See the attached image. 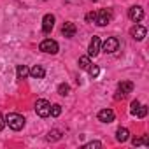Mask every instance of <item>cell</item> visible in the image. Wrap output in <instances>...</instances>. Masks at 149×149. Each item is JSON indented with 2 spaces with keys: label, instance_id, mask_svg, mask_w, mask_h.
<instances>
[{
  "label": "cell",
  "instance_id": "cell-12",
  "mask_svg": "<svg viewBox=\"0 0 149 149\" xmlns=\"http://www.w3.org/2000/svg\"><path fill=\"white\" fill-rule=\"evenodd\" d=\"M76 32H77V28H76V25H74V23H70V21L63 23V26H61V33H63L67 39L74 37V35H76Z\"/></svg>",
  "mask_w": 149,
  "mask_h": 149
},
{
  "label": "cell",
  "instance_id": "cell-25",
  "mask_svg": "<svg viewBox=\"0 0 149 149\" xmlns=\"http://www.w3.org/2000/svg\"><path fill=\"white\" fill-rule=\"evenodd\" d=\"M139 105H140V102H139V100H133V102H132V105H130V112L133 114V112L137 111V107H139Z\"/></svg>",
  "mask_w": 149,
  "mask_h": 149
},
{
  "label": "cell",
  "instance_id": "cell-13",
  "mask_svg": "<svg viewBox=\"0 0 149 149\" xmlns=\"http://www.w3.org/2000/svg\"><path fill=\"white\" fill-rule=\"evenodd\" d=\"M30 76H32L33 79H42V77L46 76V68H44L42 65H33V67L30 68Z\"/></svg>",
  "mask_w": 149,
  "mask_h": 149
},
{
  "label": "cell",
  "instance_id": "cell-18",
  "mask_svg": "<svg viewBox=\"0 0 149 149\" xmlns=\"http://www.w3.org/2000/svg\"><path fill=\"white\" fill-rule=\"evenodd\" d=\"M60 139H61V132H60V130H51V132L47 133V140H49V142H51V140L54 142V140H60Z\"/></svg>",
  "mask_w": 149,
  "mask_h": 149
},
{
  "label": "cell",
  "instance_id": "cell-27",
  "mask_svg": "<svg viewBox=\"0 0 149 149\" xmlns=\"http://www.w3.org/2000/svg\"><path fill=\"white\" fill-rule=\"evenodd\" d=\"M91 2H97V0H91Z\"/></svg>",
  "mask_w": 149,
  "mask_h": 149
},
{
  "label": "cell",
  "instance_id": "cell-2",
  "mask_svg": "<svg viewBox=\"0 0 149 149\" xmlns=\"http://www.w3.org/2000/svg\"><path fill=\"white\" fill-rule=\"evenodd\" d=\"M39 49H40L42 53H47V54H56L58 49H60V46H58V42L53 40V39H44V40L40 42Z\"/></svg>",
  "mask_w": 149,
  "mask_h": 149
},
{
  "label": "cell",
  "instance_id": "cell-24",
  "mask_svg": "<svg viewBox=\"0 0 149 149\" xmlns=\"http://www.w3.org/2000/svg\"><path fill=\"white\" fill-rule=\"evenodd\" d=\"M95 18H97V13H88V14H86V21H88V23H93Z\"/></svg>",
  "mask_w": 149,
  "mask_h": 149
},
{
  "label": "cell",
  "instance_id": "cell-6",
  "mask_svg": "<svg viewBox=\"0 0 149 149\" xmlns=\"http://www.w3.org/2000/svg\"><path fill=\"white\" fill-rule=\"evenodd\" d=\"M128 18H130L133 23L142 21V18H144V9H142L140 6H133V7H130V11H128Z\"/></svg>",
  "mask_w": 149,
  "mask_h": 149
},
{
  "label": "cell",
  "instance_id": "cell-16",
  "mask_svg": "<svg viewBox=\"0 0 149 149\" xmlns=\"http://www.w3.org/2000/svg\"><path fill=\"white\" fill-rule=\"evenodd\" d=\"M77 63H79V68L88 70V68H90V65H91V60H90V56H81Z\"/></svg>",
  "mask_w": 149,
  "mask_h": 149
},
{
  "label": "cell",
  "instance_id": "cell-10",
  "mask_svg": "<svg viewBox=\"0 0 149 149\" xmlns=\"http://www.w3.org/2000/svg\"><path fill=\"white\" fill-rule=\"evenodd\" d=\"M118 90H119V95L116 97V98H123L125 95H128V93H132L133 91V83H130V81H123V83H119L118 84Z\"/></svg>",
  "mask_w": 149,
  "mask_h": 149
},
{
  "label": "cell",
  "instance_id": "cell-19",
  "mask_svg": "<svg viewBox=\"0 0 149 149\" xmlns=\"http://www.w3.org/2000/svg\"><path fill=\"white\" fill-rule=\"evenodd\" d=\"M58 93H60L61 97H67V95L70 93V86H68L67 83H61V84L58 86Z\"/></svg>",
  "mask_w": 149,
  "mask_h": 149
},
{
  "label": "cell",
  "instance_id": "cell-7",
  "mask_svg": "<svg viewBox=\"0 0 149 149\" xmlns=\"http://www.w3.org/2000/svg\"><path fill=\"white\" fill-rule=\"evenodd\" d=\"M100 44H102L100 37L93 35V39L90 40V46H88V56H97L100 53Z\"/></svg>",
  "mask_w": 149,
  "mask_h": 149
},
{
  "label": "cell",
  "instance_id": "cell-4",
  "mask_svg": "<svg viewBox=\"0 0 149 149\" xmlns=\"http://www.w3.org/2000/svg\"><path fill=\"white\" fill-rule=\"evenodd\" d=\"M118 47H119V40H118L116 37H107L105 42L100 44V49H102L104 53H109V54H111V53H116Z\"/></svg>",
  "mask_w": 149,
  "mask_h": 149
},
{
  "label": "cell",
  "instance_id": "cell-26",
  "mask_svg": "<svg viewBox=\"0 0 149 149\" xmlns=\"http://www.w3.org/2000/svg\"><path fill=\"white\" fill-rule=\"evenodd\" d=\"M4 126H6V118H4L2 114H0V132L4 130Z\"/></svg>",
  "mask_w": 149,
  "mask_h": 149
},
{
  "label": "cell",
  "instance_id": "cell-1",
  "mask_svg": "<svg viewBox=\"0 0 149 149\" xmlns=\"http://www.w3.org/2000/svg\"><path fill=\"white\" fill-rule=\"evenodd\" d=\"M6 125H9V128H11V130L19 132V130H23V126H25V118H23L21 114L9 112V114L6 116Z\"/></svg>",
  "mask_w": 149,
  "mask_h": 149
},
{
  "label": "cell",
  "instance_id": "cell-14",
  "mask_svg": "<svg viewBox=\"0 0 149 149\" xmlns=\"http://www.w3.org/2000/svg\"><path fill=\"white\" fill-rule=\"evenodd\" d=\"M128 139H130V132H128V128L119 126V128L116 130V140H118V142H126Z\"/></svg>",
  "mask_w": 149,
  "mask_h": 149
},
{
  "label": "cell",
  "instance_id": "cell-9",
  "mask_svg": "<svg viewBox=\"0 0 149 149\" xmlns=\"http://www.w3.org/2000/svg\"><path fill=\"white\" fill-rule=\"evenodd\" d=\"M146 33H147V30H146V26H142V25H135V26L130 30V35H132L135 40H142V39L146 37Z\"/></svg>",
  "mask_w": 149,
  "mask_h": 149
},
{
  "label": "cell",
  "instance_id": "cell-11",
  "mask_svg": "<svg viewBox=\"0 0 149 149\" xmlns=\"http://www.w3.org/2000/svg\"><path fill=\"white\" fill-rule=\"evenodd\" d=\"M114 111L112 109H102L100 112H98V121H102V123H112L114 121Z\"/></svg>",
  "mask_w": 149,
  "mask_h": 149
},
{
  "label": "cell",
  "instance_id": "cell-3",
  "mask_svg": "<svg viewBox=\"0 0 149 149\" xmlns=\"http://www.w3.org/2000/svg\"><path fill=\"white\" fill-rule=\"evenodd\" d=\"M49 109H51V104H49L46 98H39V100L35 102V112H37V116L47 118V116H49Z\"/></svg>",
  "mask_w": 149,
  "mask_h": 149
},
{
  "label": "cell",
  "instance_id": "cell-5",
  "mask_svg": "<svg viewBox=\"0 0 149 149\" xmlns=\"http://www.w3.org/2000/svg\"><path fill=\"white\" fill-rule=\"evenodd\" d=\"M111 19H112V14H111V11H107V9H102V11H98V13H97L95 23H97L98 26H105V25H107Z\"/></svg>",
  "mask_w": 149,
  "mask_h": 149
},
{
  "label": "cell",
  "instance_id": "cell-22",
  "mask_svg": "<svg viewBox=\"0 0 149 149\" xmlns=\"http://www.w3.org/2000/svg\"><path fill=\"white\" fill-rule=\"evenodd\" d=\"M88 72H90V76H91V77L95 79V77H98V74H100V68H98L97 65H90Z\"/></svg>",
  "mask_w": 149,
  "mask_h": 149
},
{
  "label": "cell",
  "instance_id": "cell-8",
  "mask_svg": "<svg viewBox=\"0 0 149 149\" xmlns=\"http://www.w3.org/2000/svg\"><path fill=\"white\" fill-rule=\"evenodd\" d=\"M53 28H54V16L53 14H46L42 18V32L44 33H49Z\"/></svg>",
  "mask_w": 149,
  "mask_h": 149
},
{
  "label": "cell",
  "instance_id": "cell-23",
  "mask_svg": "<svg viewBox=\"0 0 149 149\" xmlns=\"http://www.w3.org/2000/svg\"><path fill=\"white\" fill-rule=\"evenodd\" d=\"M95 147H102V142H98V140H93V142H88V144H84V149H95Z\"/></svg>",
  "mask_w": 149,
  "mask_h": 149
},
{
  "label": "cell",
  "instance_id": "cell-15",
  "mask_svg": "<svg viewBox=\"0 0 149 149\" xmlns=\"http://www.w3.org/2000/svg\"><path fill=\"white\" fill-rule=\"evenodd\" d=\"M16 72H18V79H26L30 76V68L26 65H18Z\"/></svg>",
  "mask_w": 149,
  "mask_h": 149
},
{
  "label": "cell",
  "instance_id": "cell-17",
  "mask_svg": "<svg viewBox=\"0 0 149 149\" xmlns=\"http://www.w3.org/2000/svg\"><path fill=\"white\" fill-rule=\"evenodd\" d=\"M60 114H61V105H60V104H53V105H51V109H49V116L58 118Z\"/></svg>",
  "mask_w": 149,
  "mask_h": 149
},
{
  "label": "cell",
  "instance_id": "cell-21",
  "mask_svg": "<svg viewBox=\"0 0 149 149\" xmlns=\"http://www.w3.org/2000/svg\"><path fill=\"white\" fill-rule=\"evenodd\" d=\"M132 144L133 146H149V139H147V135H144L142 139H133Z\"/></svg>",
  "mask_w": 149,
  "mask_h": 149
},
{
  "label": "cell",
  "instance_id": "cell-20",
  "mask_svg": "<svg viewBox=\"0 0 149 149\" xmlns=\"http://www.w3.org/2000/svg\"><path fill=\"white\" fill-rule=\"evenodd\" d=\"M146 114H147V105H139L137 111L133 112V116H137V118H144Z\"/></svg>",
  "mask_w": 149,
  "mask_h": 149
}]
</instances>
